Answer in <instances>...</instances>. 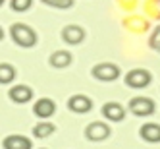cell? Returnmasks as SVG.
<instances>
[{
	"label": "cell",
	"mask_w": 160,
	"mask_h": 149,
	"mask_svg": "<svg viewBox=\"0 0 160 149\" xmlns=\"http://www.w3.org/2000/svg\"><path fill=\"white\" fill-rule=\"evenodd\" d=\"M10 35H12L16 45H19V47H23V49H29V47H35L37 45L35 29L25 25V24H14L10 27Z\"/></svg>",
	"instance_id": "1"
},
{
	"label": "cell",
	"mask_w": 160,
	"mask_h": 149,
	"mask_svg": "<svg viewBox=\"0 0 160 149\" xmlns=\"http://www.w3.org/2000/svg\"><path fill=\"white\" fill-rule=\"evenodd\" d=\"M151 79H152L151 72H148V70H143V68H135V70H129L128 74H125V83H128L129 87H133V89L148 87Z\"/></svg>",
	"instance_id": "2"
},
{
	"label": "cell",
	"mask_w": 160,
	"mask_h": 149,
	"mask_svg": "<svg viewBox=\"0 0 160 149\" xmlns=\"http://www.w3.org/2000/svg\"><path fill=\"white\" fill-rule=\"evenodd\" d=\"M91 74H93V77L100 79V82H114V79L120 77V68L110 62H100L91 70Z\"/></svg>",
	"instance_id": "3"
},
{
	"label": "cell",
	"mask_w": 160,
	"mask_h": 149,
	"mask_svg": "<svg viewBox=\"0 0 160 149\" xmlns=\"http://www.w3.org/2000/svg\"><path fill=\"white\" fill-rule=\"evenodd\" d=\"M129 110L135 116H151L156 110V105H154V101L148 99V97H133L129 101Z\"/></svg>",
	"instance_id": "4"
},
{
	"label": "cell",
	"mask_w": 160,
	"mask_h": 149,
	"mask_svg": "<svg viewBox=\"0 0 160 149\" xmlns=\"http://www.w3.org/2000/svg\"><path fill=\"white\" fill-rule=\"evenodd\" d=\"M110 126L104 122H91L85 128V136L91 141H104L106 137H110Z\"/></svg>",
	"instance_id": "5"
},
{
	"label": "cell",
	"mask_w": 160,
	"mask_h": 149,
	"mask_svg": "<svg viewBox=\"0 0 160 149\" xmlns=\"http://www.w3.org/2000/svg\"><path fill=\"white\" fill-rule=\"evenodd\" d=\"M68 109L72 112H77V114H85L93 109V101H91L87 95H72L70 101H68Z\"/></svg>",
	"instance_id": "6"
},
{
	"label": "cell",
	"mask_w": 160,
	"mask_h": 149,
	"mask_svg": "<svg viewBox=\"0 0 160 149\" xmlns=\"http://www.w3.org/2000/svg\"><path fill=\"white\" fill-rule=\"evenodd\" d=\"M33 112L37 114L39 118H48L56 112V103L48 97H42L39 101H35V105H33Z\"/></svg>",
	"instance_id": "7"
},
{
	"label": "cell",
	"mask_w": 160,
	"mask_h": 149,
	"mask_svg": "<svg viewBox=\"0 0 160 149\" xmlns=\"http://www.w3.org/2000/svg\"><path fill=\"white\" fill-rule=\"evenodd\" d=\"M2 147H4V149H31V147H33V143H31V140H29L27 136L12 134V136L4 137Z\"/></svg>",
	"instance_id": "8"
},
{
	"label": "cell",
	"mask_w": 160,
	"mask_h": 149,
	"mask_svg": "<svg viewBox=\"0 0 160 149\" xmlns=\"http://www.w3.org/2000/svg\"><path fill=\"white\" fill-rule=\"evenodd\" d=\"M102 116L106 120H112V122H120L125 116V109L120 105V103L110 101V103H106V105L102 107Z\"/></svg>",
	"instance_id": "9"
},
{
	"label": "cell",
	"mask_w": 160,
	"mask_h": 149,
	"mask_svg": "<svg viewBox=\"0 0 160 149\" xmlns=\"http://www.w3.org/2000/svg\"><path fill=\"white\" fill-rule=\"evenodd\" d=\"M8 97L12 99L14 103L23 105V103H29L33 99V89L29 85H14L12 89L8 91Z\"/></svg>",
	"instance_id": "10"
},
{
	"label": "cell",
	"mask_w": 160,
	"mask_h": 149,
	"mask_svg": "<svg viewBox=\"0 0 160 149\" xmlns=\"http://www.w3.org/2000/svg\"><path fill=\"white\" fill-rule=\"evenodd\" d=\"M62 39L68 45H79L85 39V31H83V27H79V25H66L62 29Z\"/></svg>",
	"instance_id": "11"
},
{
	"label": "cell",
	"mask_w": 160,
	"mask_h": 149,
	"mask_svg": "<svg viewBox=\"0 0 160 149\" xmlns=\"http://www.w3.org/2000/svg\"><path fill=\"white\" fill-rule=\"evenodd\" d=\"M141 137L148 143H158L160 141V124H154V122H147L141 126Z\"/></svg>",
	"instance_id": "12"
},
{
	"label": "cell",
	"mask_w": 160,
	"mask_h": 149,
	"mask_svg": "<svg viewBox=\"0 0 160 149\" xmlns=\"http://www.w3.org/2000/svg\"><path fill=\"white\" fill-rule=\"evenodd\" d=\"M50 66L52 68H68L72 64V52L68 51H56L50 54Z\"/></svg>",
	"instance_id": "13"
},
{
	"label": "cell",
	"mask_w": 160,
	"mask_h": 149,
	"mask_svg": "<svg viewBox=\"0 0 160 149\" xmlns=\"http://www.w3.org/2000/svg\"><path fill=\"white\" fill-rule=\"evenodd\" d=\"M16 79V68L8 62H0V83L6 85V83H12Z\"/></svg>",
	"instance_id": "14"
},
{
	"label": "cell",
	"mask_w": 160,
	"mask_h": 149,
	"mask_svg": "<svg viewBox=\"0 0 160 149\" xmlns=\"http://www.w3.org/2000/svg\"><path fill=\"white\" fill-rule=\"evenodd\" d=\"M56 128H54V124L52 122H39V124H35L33 126V136L35 137H48L52 132H54Z\"/></svg>",
	"instance_id": "15"
},
{
	"label": "cell",
	"mask_w": 160,
	"mask_h": 149,
	"mask_svg": "<svg viewBox=\"0 0 160 149\" xmlns=\"http://www.w3.org/2000/svg\"><path fill=\"white\" fill-rule=\"evenodd\" d=\"M44 4L54 6V8H60V10H68L73 6V0H42Z\"/></svg>",
	"instance_id": "16"
},
{
	"label": "cell",
	"mask_w": 160,
	"mask_h": 149,
	"mask_svg": "<svg viewBox=\"0 0 160 149\" xmlns=\"http://www.w3.org/2000/svg\"><path fill=\"white\" fill-rule=\"evenodd\" d=\"M12 2V8L16 10V12H25V10L31 8L33 0H10Z\"/></svg>",
	"instance_id": "17"
},
{
	"label": "cell",
	"mask_w": 160,
	"mask_h": 149,
	"mask_svg": "<svg viewBox=\"0 0 160 149\" xmlns=\"http://www.w3.org/2000/svg\"><path fill=\"white\" fill-rule=\"evenodd\" d=\"M147 8H148V14L160 19V0H148Z\"/></svg>",
	"instance_id": "18"
},
{
	"label": "cell",
	"mask_w": 160,
	"mask_h": 149,
	"mask_svg": "<svg viewBox=\"0 0 160 149\" xmlns=\"http://www.w3.org/2000/svg\"><path fill=\"white\" fill-rule=\"evenodd\" d=\"M148 43H151V47L152 49H156V51H160V25L152 31V35H151V41H148Z\"/></svg>",
	"instance_id": "19"
},
{
	"label": "cell",
	"mask_w": 160,
	"mask_h": 149,
	"mask_svg": "<svg viewBox=\"0 0 160 149\" xmlns=\"http://www.w3.org/2000/svg\"><path fill=\"white\" fill-rule=\"evenodd\" d=\"M2 39H4V29L0 27V41H2Z\"/></svg>",
	"instance_id": "20"
},
{
	"label": "cell",
	"mask_w": 160,
	"mask_h": 149,
	"mask_svg": "<svg viewBox=\"0 0 160 149\" xmlns=\"http://www.w3.org/2000/svg\"><path fill=\"white\" fill-rule=\"evenodd\" d=\"M2 4H4V0H0V6H2Z\"/></svg>",
	"instance_id": "21"
}]
</instances>
